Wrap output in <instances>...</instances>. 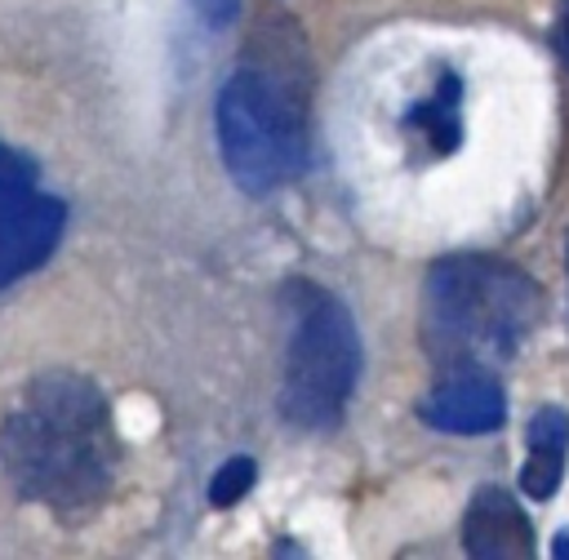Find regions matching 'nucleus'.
Segmentation results:
<instances>
[{"mask_svg": "<svg viewBox=\"0 0 569 560\" xmlns=\"http://www.w3.org/2000/svg\"><path fill=\"white\" fill-rule=\"evenodd\" d=\"M9 480L58 511L93 507L111 480L107 404L84 378H44L0 436Z\"/></svg>", "mask_w": 569, "mask_h": 560, "instance_id": "1", "label": "nucleus"}, {"mask_svg": "<svg viewBox=\"0 0 569 560\" xmlns=\"http://www.w3.org/2000/svg\"><path fill=\"white\" fill-rule=\"evenodd\" d=\"M538 324L533 280L502 258H440L422 284V347L436 364H507Z\"/></svg>", "mask_w": 569, "mask_h": 560, "instance_id": "2", "label": "nucleus"}, {"mask_svg": "<svg viewBox=\"0 0 569 560\" xmlns=\"http://www.w3.org/2000/svg\"><path fill=\"white\" fill-rule=\"evenodd\" d=\"M218 147L236 187L262 196L307 164V71L240 67L218 93Z\"/></svg>", "mask_w": 569, "mask_h": 560, "instance_id": "3", "label": "nucleus"}, {"mask_svg": "<svg viewBox=\"0 0 569 560\" xmlns=\"http://www.w3.org/2000/svg\"><path fill=\"white\" fill-rule=\"evenodd\" d=\"M360 369V338L351 324V311L320 293L307 289L284 360V382H280V413L293 427L320 431L333 427L351 400Z\"/></svg>", "mask_w": 569, "mask_h": 560, "instance_id": "4", "label": "nucleus"}, {"mask_svg": "<svg viewBox=\"0 0 569 560\" xmlns=\"http://www.w3.org/2000/svg\"><path fill=\"white\" fill-rule=\"evenodd\" d=\"M62 200L36 191V169L0 142V289L36 271L62 236Z\"/></svg>", "mask_w": 569, "mask_h": 560, "instance_id": "5", "label": "nucleus"}, {"mask_svg": "<svg viewBox=\"0 0 569 560\" xmlns=\"http://www.w3.org/2000/svg\"><path fill=\"white\" fill-rule=\"evenodd\" d=\"M422 418L440 431H453V436H485V431L502 427L507 396L489 369L458 364L431 387V396L422 400Z\"/></svg>", "mask_w": 569, "mask_h": 560, "instance_id": "6", "label": "nucleus"}, {"mask_svg": "<svg viewBox=\"0 0 569 560\" xmlns=\"http://www.w3.org/2000/svg\"><path fill=\"white\" fill-rule=\"evenodd\" d=\"M462 547L476 560H529L533 556V529L511 493L485 484L462 520Z\"/></svg>", "mask_w": 569, "mask_h": 560, "instance_id": "7", "label": "nucleus"}, {"mask_svg": "<svg viewBox=\"0 0 569 560\" xmlns=\"http://www.w3.org/2000/svg\"><path fill=\"white\" fill-rule=\"evenodd\" d=\"M525 440H529V462L520 471V489L525 498L533 502H547L560 484V471H565V449H569V418L560 409H538L525 427Z\"/></svg>", "mask_w": 569, "mask_h": 560, "instance_id": "8", "label": "nucleus"}, {"mask_svg": "<svg viewBox=\"0 0 569 560\" xmlns=\"http://www.w3.org/2000/svg\"><path fill=\"white\" fill-rule=\"evenodd\" d=\"M458 98H462V80L453 71H445L440 89L427 102H418L413 116H409V129H418L436 156H449L458 147V138H462V129H458Z\"/></svg>", "mask_w": 569, "mask_h": 560, "instance_id": "9", "label": "nucleus"}, {"mask_svg": "<svg viewBox=\"0 0 569 560\" xmlns=\"http://www.w3.org/2000/svg\"><path fill=\"white\" fill-rule=\"evenodd\" d=\"M253 480H258L253 458H227V462L213 471V480H209V502H213V507H236V502L253 489Z\"/></svg>", "mask_w": 569, "mask_h": 560, "instance_id": "10", "label": "nucleus"}, {"mask_svg": "<svg viewBox=\"0 0 569 560\" xmlns=\"http://www.w3.org/2000/svg\"><path fill=\"white\" fill-rule=\"evenodd\" d=\"M196 9H200V18L209 27H227L240 13V0H196Z\"/></svg>", "mask_w": 569, "mask_h": 560, "instance_id": "11", "label": "nucleus"}, {"mask_svg": "<svg viewBox=\"0 0 569 560\" xmlns=\"http://www.w3.org/2000/svg\"><path fill=\"white\" fill-rule=\"evenodd\" d=\"M556 53H560V62L569 67V0L560 4V18H556Z\"/></svg>", "mask_w": 569, "mask_h": 560, "instance_id": "12", "label": "nucleus"}, {"mask_svg": "<svg viewBox=\"0 0 569 560\" xmlns=\"http://www.w3.org/2000/svg\"><path fill=\"white\" fill-rule=\"evenodd\" d=\"M551 556H556V560H569V533H560V538L551 542Z\"/></svg>", "mask_w": 569, "mask_h": 560, "instance_id": "13", "label": "nucleus"}]
</instances>
